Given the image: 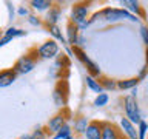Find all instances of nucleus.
<instances>
[{"instance_id":"nucleus-29","label":"nucleus","mask_w":148,"mask_h":139,"mask_svg":"<svg viewBox=\"0 0 148 139\" xmlns=\"http://www.w3.org/2000/svg\"><path fill=\"white\" fill-rule=\"evenodd\" d=\"M26 22L29 23L31 26H42V25H45L43 20H42L39 16H34V14H31V16L26 19Z\"/></svg>"},{"instance_id":"nucleus-10","label":"nucleus","mask_w":148,"mask_h":139,"mask_svg":"<svg viewBox=\"0 0 148 139\" xmlns=\"http://www.w3.org/2000/svg\"><path fill=\"white\" fill-rule=\"evenodd\" d=\"M119 5L122 6L123 9H127L128 12H131L134 14V16H137L139 19H145V11H143V8H142V5L140 2H137V0H120Z\"/></svg>"},{"instance_id":"nucleus-6","label":"nucleus","mask_w":148,"mask_h":139,"mask_svg":"<svg viewBox=\"0 0 148 139\" xmlns=\"http://www.w3.org/2000/svg\"><path fill=\"white\" fill-rule=\"evenodd\" d=\"M90 3L88 2H77L71 6V12H69V22L74 25H80L82 22L90 20Z\"/></svg>"},{"instance_id":"nucleus-12","label":"nucleus","mask_w":148,"mask_h":139,"mask_svg":"<svg viewBox=\"0 0 148 139\" xmlns=\"http://www.w3.org/2000/svg\"><path fill=\"white\" fill-rule=\"evenodd\" d=\"M122 131L114 124L102 120V139H122Z\"/></svg>"},{"instance_id":"nucleus-18","label":"nucleus","mask_w":148,"mask_h":139,"mask_svg":"<svg viewBox=\"0 0 148 139\" xmlns=\"http://www.w3.org/2000/svg\"><path fill=\"white\" fill-rule=\"evenodd\" d=\"M54 2L51 0H31L29 2V8L36 12H48L51 8L54 6Z\"/></svg>"},{"instance_id":"nucleus-31","label":"nucleus","mask_w":148,"mask_h":139,"mask_svg":"<svg viewBox=\"0 0 148 139\" xmlns=\"http://www.w3.org/2000/svg\"><path fill=\"white\" fill-rule=\"evenodd\" d=\"M88 26H91V22L90 20H85V22H82L80 25H77V28H79V31H80V32L82 31H86Z\"/></svg>"},{"instance_id":"nucleus-26","label":"nucleus","mask_w":148,"mask_h":139,"mask_svg":"<svg viewBox=\"0 0 148 139\" xmlns=\"http://www.w3.org/2000/svg\"><path fill=\"white\" fill-rule=\"evenodd\" d=\"M139 36H140V39H142V43L148 48V25L139 26Z\"/></svg>"},{"instance_id":"nucleus-28","label":"nucleus","mask_w":148,"mask_h":139,"mask_svg":"<svg viewBox=\"0 0 148 139\" xmlns=\"http://www.w3.org/2000/svg\"><path fill=\"white\" fill-rule=\"evenodd\" d=\"M137 131H139V139H147V133H148V124L145 120H142L137 125Z\"/></svg>"},{"instance_id":"nucleus-15","label":"nucleus","mask_w":148,"mask_h":139,"mask_svg":"<svg viewBox=\"0 0 148 139\" xmlns=\"http://www.w3.org/2000/svg\"><path fill=\"white\" fill-rule=\"evenodd\" d=\"M60 19H62V8L57 6V5H54V6L51 8L48 12H46V16H45V19H43L45 28H46V26H54V25H57Z\"/></svg>"},{"instance_id":"nucleus-25","label":"nucleus","mask_w":148,"mask_h":139,"mask_svg":"<svg viewBox=\"0 0 148 139\" xmlns=\"http://www.w3.org/2000/svg\"><path fill=\"white\" fill-rule=\"evenodd\" d=\"M48 131H46V128L45 127H37L34 131L31 133V138L32 139H46L48 138Z\"/></svg>"},{"instance_id":"nucleus-4","label":"nucleus","mask_w":148,"mask_h":139,"mask_svg":"<svg viewBox=\"0 0 148 139\" xmlns=\"http://www.w3.org/2000/svg\"><path fill=\"white\" fill-rule=\"evenodd\" d=\"M36 50H37V59L51 60V59H57L60 56V45L54 39L45 40L40 46H36Z\"/></svg>"},{"instance_id":"nucleus-19","label":"nucleus","mask_w":148,"mask_h":139,"mask_svg":"<svg viewBox=\"0 0 148 139\" xmlns=\"http://www.w3.org/2000/svg\"><path fill=\"white\" fill-rule=\"evenodd\" d=\"M85 83H86V88H88V90L94 91V93H97V94H100V93H105L103 87H102V83H100V79H96V77L90 76V74H86Z\"/></svg>"},{"instance_id":"nucleus-2","label":"nucleus","mask_w":148,"mask_h":139,"mask_svg":"<svg viewBox=\"0 0 148 139\" xmlns=\"http://www.w3.org/2000/svg\"><path fill=\"white\" fill-rule=\"evenodd\" d=\"M73 53H74V57H76L79 62H80L83 67L86 68V73L90 74V76L96 77V79L103 77V76H102V70H100V67H99V65H97L92 59H90V56L85 53V50H83V48L74 46V48H73Z\"/></svg>"},{"instance_id":"nucleus-33","label":"nucleus","mask_w":148,"mask_h":139,"mask_svg":"<svg viewBox=\"0 0 148 139\" xmlns=\"http://www.w3.org/2000/svg\"><path fill=\"white\" fill-rule=\"evenodd\" d=\"M130 96H133V97H136V99H137V87L133 88V90H131V94H130Z\"/></svg>"},{"instance_id":"nucleus-5","label":"nucleus","mask_w":148,"mask_h":139,"mask_svg":"<svg viewBox=\"0 0 148 139\" xmlns=\"http://www.w3.org/2000/svg\"><path fill=\"white\" fill-rule=\"evenodd\" d=\"M69 110L68 108H65V110H60L59 113H56L53 118H49L48 119V122H46L45 125V128H46V131H48L49 134H54L56 133H59L60 130H62L65 125L68 124V119H69Z\"/></svg>"},{"instance_id":"nucleus-30","label":"nucleus","mask_w":148,"mask_h":139,"mask_svg":"<svg viewBox=\"0 0 148 139\" xmlns=\"http://www.w3.org/2000/svg\"><path fill=\"white\" fill-rule=\"evenodd\" d=\"M147 74H148V67H147V65H143L142 70H140V71H139V74H137V79H139V81H143V79L147 77Z\"/></svg>"},{"instance_id":"nucleus-37","label":"nucleus","mask_w":148,"mask_h":139,"mask_svg":"<svg viewBox=\"0 0 148 139\" xmlns=\"http://www.w3.org/2000/svg\"><path fill=\"white\" fill-rule=\"evenodd\" d=\"M122 139H128V138H125V136H122Z\"/></svg>"},{"instance_id":"nucleus-21","label":"nucleus","mask_w":148,"mask_h":139,"mask_svg":"<svg viewBox=\"0 0 148 139\" xmlns=\"http://www.w3.org/2000/svg\"><path fill=\"white\" fill-rule=\"evenodd\" d=\"M139 79H137V76L136 77H130V79H122V81H117V90H120V91H127V90H130L131 91L133 88H136L137 85H139Z\"/></svg>"},{"instance_id":"nucleus-11","label":"nucleus","mask_w":148,"mask_h":139,"mask_svg":"<svg viewBox=\"0 0 148 139\" xmlns=\"http://www.w3.org/2000/svg\"><path fill=\"white\" fill-rule=\"evenodd\" d=\"M26 36V31L22 30V28H16V26H9L6 30L3 31V36L2 39H0V46H5L8 45L9 42H12L14 39H17V37H23Z\"/></svg>"},{"instance_id":"nucleus-7","label":"nucleus","mask_w":148,"mask_h":139,"mask_svg":"<svg viewBox=\"0 0 148 139\" xmlns=\"http://www.w3.org/2000/svg\"><path fill=\"white\" fill-rule=\"evenodd\" d=\"M53 102L59 110L66 108V102H68V82L66 81H59L56 83L54 90H53Z\"/></svg>"},{"instance_id":"nucleus-34","label":"nucleus","mask_w":148,"mask_h":139,"mask_svg":"<svg viewBox=\"0 0 148 139\" xmlns=\"http://www.w3.org/2000/svg\"><path fill=\"white\" fill-rule=\"evenodd\" d=\"M18 139H32V138H31V134H26V133H25V134H22Z\"/></svg>"},{"instance_id":"nucleus-14","label":"nucleus","mask_w":148,"mask_h":139,"mask_svg":"<svg viewBox=\"0 0 148 139\" xmlns=\"http://www.w3.org/2000/svg\"><path fill=\"white\" fill-rule=\"evenodd\" d=\"M18 74L12 68H5L0 71V88H8L17 81Z\"/></svg>"},{"instance_id":"nucleus-32","label":"nucleus","mask_w":148,"mask_h":139,"mask_svg":"<svg viewBox=\"0 0 148 139\" xmlns=\"http://www.w3.org/2000/svg\"><path fill=\"white\" fill-rule=\"evenodd\" d=\"M85 43H86V37H83V36L80 34V39H79L77 46H79V48H83V46H85Z\"/></svg>"},{"instance_id":"nucleus-16","label":"nucleus","mask_w":148,"mask_h":139,"mask_svg":"<svg viewBox=\"0 0 148 139\" xmlns=\"http://www.w3.org/2000/svg\"><path fill=\"white\" fill-rule=\"evenodd\" d=\"M91 124V120L86 118V116H83V114H79V116H76V118L73 119V131H74V134H85V131H86V128H88V125Z\"/></svg>"},{"instance_id":"nucleus-8","label":"nucleus","mask_w":148,"mask_h":139,"mask_svg":"<svg viewBox=\"0 0 148 139\" xmlns=\"http://www.w3.org/2000/svg\"><path fill=\"white\" fill-rule=\"evenodd\" d=\"M36 63H37V59L34 56H31L29 53H26L25 56H20L16 60V63L12 65V70L18 76H25V74H29L36 68Z\"/></svg>"},{"instance_id":"nucleus-27","label":"nucleus","mask_w":148,"mask_h":139,"mask_svg":"<svg viewBox=\"0 0 148 139\" xmlns=\"http://www.w3.org/2000/svg\"><path fill=\"white\" fill-rule=\"evenodd\" d=\"M17 16L22 17V19H28L31 16V8L29 6H25V5H22V6H17Z\"/></svg>"},{"instance_id":"nucleus-1","label":"nucleus","mask_w":148,"mask_h":139,"mask_svg":"<svg viewBox=\"0 0 148 139\" xmlns=\"http://www.w3.org/2000/svg\"><path fill=\"white\" fill-rule=\"evenodd\" d=\"M102 12V20L106 23H119V22H131V23H140V19L134 14L128 12L123 8H111V6H105L103 9H100Z\"/></svg>"},{"instance_id":"nucleus-36","label":"nucleus","mask_w":148,"mask_h":139,"mask_svg":"<svg viewBox=\"0 0 148 139\" xmlns=\"http://www.w3.org/2000/svg\"><path fill=\"white\" fill-rule=\"evenodd\" d=\"M68 139H74V136H69V138H68Z\"/></svg>"},{"instance_id":"nucleus-9","label":"nucleus","mask_w":148,"mask_h":139,"mask_svg":"<svg viewBox=\"0 0 148 139\" xmlns=\"http://www.w3.org/2000/svg\"><path fill=\"white\" fill-rule=\"evenodd\" d=\"M119 128L122 134L128 139H139V131H137V125H134L128 118L122 116L119 120Z\"/></svg>"},{"instance_id":"nucleus-23","label":"nucleus","mask_w":148,"mask_h":139,"mask_svg":"<svg viewBox=\"0 0 148 139\" xmlns=\"http://www.w3.org/2000/svg\"><path fill=\"white\" fill-rule=\"evenodd\" d=\"M110 102V96L106 94V93H100V94H97L94 97V100H92V105L97 107V108H102V107L108 105Z\"/></svg>"},{"instance_id":"nucleus-24","label":"nucleus","mask_w":148,"mask_h":139,"mask_svg":"<svg viewBox=\"0 0 148 139\" xmlns=\"http://www.w3.org/2000/svg\"><path fill=\"white\" fill-rule=\"evenodd\" d=\"M69 136H73V127L69 124H66L59 133H56L51 139H68Z\"/></svg>"},{"instance_id":"nucleus-22","label":"nucleus","mask_w":148,"mask_h":139,"mask_svg":"<svg viewBox=\"0 0 148 139\" xmlns=\"http://www.w3.org/2000/svg\"><path fill=\"white\" fill-rule=\"evenodd\" d=\"M100 83L103 87L105 91H113V90H117V81L111 77H100Z\"/></svg>"},{"instance_id":"nucleus-20","label":"nucleus","mask_w":148,"mask_h":139,"mask_svg":"<svg viewBox=\"0 0 148 139\" xmlns=\"http://www.w3.org/2000/svg\"><path fill=\"white\" fill-rule=\"evenodd\" d=\"M46 30H48V32L51 34V37H53L54 40L60 42L63 46H68V42H66V37H65V34L62 32V30H60L59 25H54V26H46Z\"/></svg>"},{"instance_id":"nucleus-3","label":"nucleus","mask_w":148,"mask_h":139,"mask_svg":"<svg viewBox=\"0 0 148 139\" xmlns=\"http://www.w3.org/2000/svg\"><path fill=\"white\" fill-rule=\"evenodd\" d=\"M122 105H123V111H125V118H128L134 125H139L143 120L136 97L125 96L123 99H122Z\"/></svg>"},{"instance_id":"nucleus-17","label":"nucleus","mask_w":148,"mask_h":139,"mask_svg":"<svg viewBox=\"0 0 148 139\" xmlns=\"http://www.w3.org/2000/svg\"><path fill=\"white\" fill-rule=\"evenodd\" d=\"M83 138L85 139H102V120H91V124L88 125Z\"/></svg>"},{"instance_id":"nucleus-13","label":"nucleus","mask_w":148,"mask_h":139,"mask_svg":"<svg viewBox=\"0 0 148 139\" xmlns=\"http://www.w3.org/2000/svg\"><path fill=\"white\" fill-rule=\"evenodd\" d=\"M65 37H66V42H68V46H77L79 43V39H80V31H79V28L74 25V23L68 22L66 23V28H65Z\"/></svg>"},{"instance_id":"nucleus-35","label":"nucleus","mask_w":148,"mask_h":139,"mask_svg":"<svg viewBox=\"0 0 148 139\" xmlns=\"http://www.w3.org/2000/svg\"><path fill=\"white\" fill-rule=\"evenodd\" d=\"M145 65L148 67V48H147V51H145Z\"/></svg>"}]
</instances>
